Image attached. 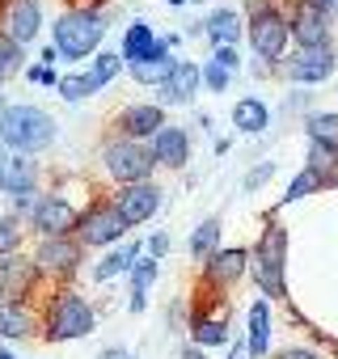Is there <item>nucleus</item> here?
Listing matches in <instances>:
<instances>
[{
	"instance_id": "nucleus-1",
	"label": "nucleus",
	"mask_w": 338,
	"mask_h": 359,
	"mask_svg": "<svg viewBox=\"0 0 338 359\" xmlns=\"http://www.w3.org/2000/svg\"><path fill=\"white\" fill-rule=\"evenodd\" d=\"M43 338L47 342H76V338H89L93 325H97V313L93 304L68 283V287H51L47 300H43Z\"/></svg>"
},
{
	"instance_id": "nucleus-2",
	"label": "nucleus",
	"mask_w": 338,
	"mask_h": 359,
	"mask_svg": "<svg viewBox=\"0 0 338 359\" xmlns=\"http://www.w3.org/2000/svg\"><path fill=\"white\" fill-rule=\"evenodd\" d=\"M283 271H288V229H283L275 216H266V229H262L258 245H250V275H254L258 292H262L271 304H275V300H288V279H283Z\"/></svg>"
},
{
	"instance_id": "nucleus-3",
	"label": "nucleus",
	"mask_w": 338,
	"mask_h": 359,
	"mask_svg": "<svg viewBox=\"0 0 338 359\" xmlns=\"http://www.w3.org/2000/svg\"><path fill=\"white\" fill-rule=\"evenodd\" d=\"M106 13L102 9H64L51 26V47L60 51V60H89L102 39H106Z\"/></svg>"
},
{
	"instance_id": "nucleus-4",
	"label": "nucleus",
	"mask_w": 338,
	"mask_h": 359,
	"mask_svg": "<svg viewBox=\"0 0 338 359\" xmlns=\"http://www.w3.org/2000/svg\"><path fill=\"white\" fill-rule=\"evenodd\" d=\"M229 317H233V300H229V292H216V287L199 283L195 296H191V330H187L191 342L203 346V351L233 342V325H229Z\"/></svg>"
},
{
	"instance_id": "nucleus-5",
	"label": "nucleus",
	"mask_w": 338,
	"mask_h": 359,
	"mask_svg": "<svg viewBox=\"0 0 338 359\" xmlns=\"http://www.w3.org/2000/svg\"><path fill=\"white\" fill-rule=\"evenodd\" d=\"M55 135H60L55 118H51L43 106H34V102L9 106V110H5V123H0V144L22 148V152H34V156L47 152V148L55 144Z\"/></svg>"
},
{
	"instance_id": "nucleus-6",
	"label": "nucleus",
	"mask_w": 338,
	"mask_h": 359,
	"mask_svg": "<svg viewBox=\"0 0 338 359\" xmlns=\"http://www.w3.org/2000/svg\"><path fill=\"white\" fill-rule=\"evenodd\" d=\"M102 165H106V173L114 177L119 187L152 182V173H156L152 148L140 144V140H127V135H106L102 140Z\"/></svg>"
},
{
	"instance_id": "nucleus-7",
	"label": "nucleus",
	"mask_w": 338,
	"mask_h": 359,
	"mask_svg": "<svg viewBox=\"0 0 338 359\" xmlns=\"http://www.w3.org/2000/svg\"><path fill=\"white\" fill-rule=\"evenodd\" d=\"M34 262L51 287H68L76 279V271L85 266V245H81V237H39Z\"/></svg>"
},
{
	"instance_id": "nucleus-8",
	"label": "nucleus",
	"mask_w": 338,
	"mask_h": 359,
	"mask_svg": "<svg viewBox=\"0 0 338 359\" xmlns=\"http://www.w3.org/2000/svg\"><path fill=\"white\" fill-rule=\"evenodd\" d=\"M127 229L131 224L119 216L114 199H89L85 203V216L76 224V237H81L85 250H114V245H123Z\"/></svg>"
},
{
	"instance_id": "nucleus-9",
	"label": "nucleus",
	"mask_w": 338,
	"mask_h": 359,
	"mask_svg": "<svg viewBox=\"0 0 338 359\" xmlns=\"http://www.w3.org/2000/svg\"><path fill=\"white\" fill-rule=\"evenodd\" d=\"M245 39H250V47H254V55H258L266 68H275V64L288 60V47H292V18H288L283 9H271V13L245 22Z\"/></svg>"
},
{
	"instance_id": "nucleus-10",
	"label": "nucleus",
	"mask_w": 338,
	"mask_h": 359,
	"mask_svg": "<svg viewBox=\"0 0 338 359\" xmlns=\"http://www.w3.org/2000/svg\"><path fill=\"white\" fill-rule=\"evenodd\" d=\"M43 283H47V279H43L34 254H30V258H26V254H5V258H0V300L26 304Z\"/></svg>"
},
{
	"instance_id": "nucleus-11",
	"label": "nucleus",
	"mask_w": 338,
	"mask_h": 359,
	"mask_svg": "<svg viewBox=\"0 0 338 359\" xmlns=\"http://www.w3.org/2000/svg\"><path fill=\"white\" fill-rule=\"evenodd\" d=\"M39 182H43V165L34 161V152L0 144V191L18 199V195L39 191Z\"/></svg>"
},
{
	"instance_id": "nucleus-12",
	"label": "nucleus",
	"mask_w": 338,
	"mask_h": 359,
	"mask_svg": "<svg viewBox=\"0 0 338 359\" xmlns=\"http://www.w3.org/2000/svg\"><path fill=\"white\" fill-rule=\"evenodd\" d=\"M81 216H85V208H76L68 195L47 191L43 203H39V212H34V224H30V229H34L39 237H76Z\"/></svg>"
},
{
	"instance_id": "nucleus-13",
	"label": "nucleus",
	"mask_w": 338,
	"mask_h": 359,
	"mask_svg": "<svg viewBox=\"0 0 338 359\" xmlns=\"http://www.w3.org/2000/svg\"><path fill=\"white\" fill-rule=\"evenodd\" d=\"M169 127L165 123V106L161 102H131L114 114L110 123V135H127V140H140V144H152V135Z\"/></svg>"
},
{
	"instance_id": "nucleus-14",
	"label": "nucleus",
	"mask_w": 338,
	"mask_h": 359,
	"mask_svg": "<svg viewBox=\"0 0 338 359\" xmlns=\"http://www.w3.org/2000/svg\"><path fill=\"white\" fill-rule=\"evenodd\" d=\"M292 43H296V51H313V47H334V26H330V13L325 9H317V5H309V0H296L292 5Z\"/></svg>"
},
{
	"instance_id": "nucleus-15",
	"label": "nucleus",
	"mask_w": 338,
	"mask_h": 359,
	"mask_svg": "<svg viewBox=\"0 0 338 359\" xmlns=\"http://www.w3.org/2000/svg\"><path fill=\"white\" fill-rule=\"evenodd\" d=\"M245 275H250V250L245 245H224L212 262L199 266V283H208L216 292H233Z\"/></svg>"
},
{
	"instance_id": "nucleus-16",
	"label": "nucleus",
	"mask_w": 338,
	"mask_h": 359,
	"mask_svg": "<svg viewBox=\"0 0 338 359\" xmlns=\"http://www.w3.org/2000/svg\"><path fill=\"white\" fill-rule=\"evenodd\" d=\"M0 34L13 39L18 47H30L43 34V0H9L0 9Z\"/></svg>"
},
{
	"instance_id": "nucleus-17",
	"label": "nucleus",
	"mask_w": 338,
	"mask_h": 359,
	"mask_svg": "<svg viewBox=\"0 0 338 359\" xmlns=\"http://www.w3.org/2000/svg\"><path fill=\"white\" fill-rule=\"evenodd\" d=\"M114 208H119V216L135 229V224H148L156 212H161V203H165V191L156 187V182H135V187H119L114 195Z\"/></svg>"
},
{
	"instance_id": "nucleus-18",
	"label": "nucleus",
	"mask_w": 338,
	"mask_h": 359,
	"mask_svg": "<svg viewBox=\"0 0 338 359\" xmlns=\"http://www.w3.org/2000/svg\"><path fill=\"white\" fill-rule=\"evenodd\" d=\"M334 64H338L334 47H313V51H296L292 60H283L279 72L296 85H321V81L334 76Z\"/></svg>"
},
{
	"instance_id": "nucleus-19",
	"label": "nucleus",
	"mask_w": 338,
	"mask_h": 359,
	"mask_svg": "<svg viewBox=\"0 0 338 359\" xmlns=\"http://www.w3.org/2000/svg\"><path fill=\"white\" fill-rule=\"evenodd\" d=\"M152 161H156V169H187V161H191V135H187V127H161L156 135H152Z\"/></svg>"
},
{
	"instance_id": "nucleus-20",
	"label": "nucleus",
	"mask_w": 338,
	"mask_h": 359,
	"mask_svg": "<svg viewBox=\"0 0 338 359\" xmlns=\"http://www.w3.org/2000/svg\"><path fill=\"white\" fill-rule=\"evenodd\" d=\"M199 85H203V64H195V60H178L174 76H169V81L156 89V93H161V106H191L195 93H199Z\"/></svg>"
},
{
	"instance_id": "nucleus-21",
	"label": "nucleus",
	"mask_w": 338,
	"mask_h": 359,
	"mask_svg": "<svg viewBox=\"0 0 338 359\" xmlns=\"http://www.w3.org/2000/svg\"><path fill=\"white\" fill-rule=\"evenodd\" d=\"M144 254H148V245H144L140 237H135V241H123V245L106 250V254H102V258H97V262L89 266V275H93L97 283H110V279H119L123 271H131V266H135V262H140Z\"/></svg>"
},
{
	"instance_id": "nucleus-22",
	"label": "nucleus",
	"mask_w": 338,
	"mask_h": 359,
	"mask_svg": "<svg viewBox=\"0 0 338 359\" xmlns=\"http://www.w3.org/2000/svg\"><path fill=\"white\" fill-rule=\"evenodd\" d=\"M34 334H43V321L30 313V304L0 300V342H22V338H34Z\"/></svg>"
},
{
	"instance_id": "nucleus-23",
	"label": "nucleus",
	"mask_w": 338,
	"mask_h": 359,
	"mask_svg": "<svg viewBox=\"0 0 338 359\" xmlns=\"http://www.w3.org/2000/svg\"><path fill=\"white\" fill-rule=\"evenodd\" d=\"M245 342H250V351H254V359H271V334H275V317H271V300L266 296H258L254 304H250V313H245Z\"/></svg>"
},
{
	"instance_id": "nucleus-24",
	"label": "nucleus",
	"mask_w": 338,
	"mask_h": 359,
	"mask_svg": "<svg viewBox=\"0 0 338 359\" xmlns=\"http://www.w3.org/2000/svg\"><path fill=\"white\" fill-rule=\"evenodd\" d=\"M203 34H208L212 51H216V47H241L245 18H241L237 9H212V13H208V22H203Z\"/></svg>"
},
{
	"instance_id": "nucleus-25",
	"label": "nucleus",
	"mask_w": 338,
	"mask_h": 359,
	"mask_svg": "<svg viewBox=\"0 0 338 359\" xmlns=\"http://www.w3.org/2000/svg\"><path fill=\"white\" fill-rule=\"evenodd\" d=\"M220 233H224V224H220V216H208V220H199L195 224V233H191V241H187V250H191V262H212L224 245H220Z\"/></svg>"
},
{
	"instance_id": "nucleus-26",
	"label": "nucleus",
	"mask_w": 338,
	"mask_h": 359,
	"mask_svg": "<svg viewBox=\"0 0 338 359\" xmlns=\"http://www.w3.org/2000/svg\"><path fill=\"white\" fill-rule=\"evenodd\" d=\"M233 127H237L241 135H262V131L271 127V106H266L262 97H237V106H233Z\"/></svg>"
},
{
	"instance_id": "nucleus-27",
	"label": "nucleus",
	"mask_w": 338,
	"mask_h": 359,
	"mask_svg": "<svg viewBox=\"0 0 338 359\" xmlns=\"http://www.w3.org/2000/svg\"><path fill=\"white\" fill-rule=\"evenodd\" d=\"M152 51H156V34H152V26H148V22H131V26L123 30V47H119L123 64L131 68V64L148 60Z\"/></svg>"
},
{
	"instance_id": "nucleus-28",
	"label": "nucleus",
	"mask_w": 338,
	"mask_h": 359,
	"mask_svg": "<svg viewBox=\"0 0 338 359\" xmlns=\"http://www.w3.org/2000/svg\"><path fill=\"white\" fill-rule=\"evenodd\" d=\"M330 187H338V182H330L325 173H317L313 165H304V169L292 177V187L279 195V208H288V203H300L304 195H317V191H330Z\"/></svg>"
},
{
	"instance_id": "nucleus-29",
	"label": "nucleus",
	"mask_w": 338,
	"mask_h": 359,
	"mask_svg": "<svg viewBox=\"0 0 338 359\" xmlns=\"http://www.w3.org/2000/svg\"><path fill=\"white\" fill-rule=\"evenodd\" d=\"M304 135L309 144H325V148H338V110H317L304 118Z\"/></svg>"
},
{
	"instance_id": "nucleus-30",
	"label": "nucleus",
	"mask_w": 338,
	"mask_h": 359,
	"mask_svg": "<svg viewBox=\"0 0 338 359\" xmlns=\"http://www.w3.org/2000/svg\"><path fill=\"white\" fill-rule=\"evenodd\" d=\"M60 97L64 102H85V97H93V93H102L97 85H93V76L89 72H68V76H60Z\"/></svg>"
},
{
	"instance_id": "nucleus-31",
	"label": "nucleus",
	"mask_w": 338,
	"mask_h": 359,
	"mask_svg": "<svg viewBox=\"0 0 338 359\" xmlns=\"http://www.w3.org/2000/svg\"><path fill=\"white\" fill-rule=\"evenodd\" d=\"M26 245V224L9 212V216H0V258L5 254H22Z\"/></svg>"
},
{
	"instance_id": "nucleus-32",
	"label": "nucleus",
	"mask_w": 338,
	"mask_h": 359,
	"mask_svg": "<svg viewBox=\"0 0 338 359\" xmlns=\"http://www.w3.org/2000/svg\"><path fill=\"white\" fill-rule=\"evenodd\" d=\"M123 68H127V64H123V55H119V51H102V55L89 64V76H93V85H97V89H106Z\"/></svg>"
},
{
	"instance_id": "nucleus-33",
	"label": "nucleus",
	"mask_w": 338,
	"mask_h": 359,
	"mask_svg": "<svg viewBox=\"0 0 338 359\" xmlns=\"http://www.w3.org/2000/svg\"><path fill=\"white\" fill-rule=\"evenodd\" d=\"M304 165H313L317 173H325V177H330V182H338V148L309 144V152H304Z\"/></svg>"
},
{
	"instance_id": "nucleus-34",
	"label": "nucleus",
	"mask_w": 338,
	"mask_h": 359,
	"mask_svg": "<svg viewBox=\"0 0 338 359\" xmlns=\"http://www.w3.org/2000/svg\"><path fill=\"white\" fill-rule=\"evenodd\" d=\"M156 275H161V258L144 254V258L131 266V292H144V296H148V287L156 283Z\"/></svg>"
},
{
	"instance_id": "nucleus-35",
	"label": "nucleus",
	"mask_w": 338,
	"mask_h": 359,
	"mask_svg": "<svg viewBox=\"0 0 338 359\" xmlns=\"http://www.w3.org/2000/svg\"><path fill=\"white\" fill-rule=\"evenodd\" d=\"M203 85H208L212 93H229V85H233V72H229V68H220L216 60H203Z\"/></svg>"
},
{
	"instance_id": "nucleus-36",
	"label": "nucleus",
	"mask_w": 338,
	"mask_h": 359,
	"mask_svg": "<svg viewBox=\"0 0 338 359\" xmlns=\"http://www.w3.org/2000/svg\"><path fill=\"white\" fill-rule=\"evenodd\" d=\"M271 177H275V161H258V165H254V169L245 173V182H241V187H245V191L254 195V191H262V187L271 182Z\"/></svg>"
},
{
	"instance_id": "nucleus-37",
	"label": "nucleus",
	"mask_w": 338,
	"mask_h": 359,
	"mask_svg": "<svg viewBox=\"0 0 338 359\" xmlns=\"http://www.w3.org/2000/svg\"><path fill=\"white\" fill-rule=\"evenodd\" d=\"M212 60H216L220 68H229L233 76L241 72V47H216V51H212Z\"/></svg>"
},
{
	"instance_id": "nucleus-38",
	"label": "nucleus",
	"mask_w": 338,
	"mask_h": 359,
	"mask_svg": "<svg viewBox=\"0 0 338 359\" xmlns=\"http://www.w3.org/2000/svg\"><path fill=\"white\" fill-rule=\"evenodd\" d=\"M169 250H174L169 233H152V237H148V254H152V258H161V262H165V254H169Z\"/></svg>"
},
{
	"instance_id": "nucleus-39",
	"label": "nucleus",
	"mask_w": 338,
	"mask_h": 359,
	"mask_svg": "<svg viewBox=\"0 0 338 359\" xmlns=\"http://www.w3.org/2000/svg\"><path fill=\"white\" fill-rule=\"evenodd\" d=\"M26 76H30L34 85H60L55 68H47V64H34V68H26Z\"/></svg>"
},
{
	"instance_id": "nucleus-40",
	"label": "nucleus",
	"mask_w": 338,
	"mask_h": 359,
	"mask_svg": "<svg viewBox=\"0 0 338 359\" xmlns=\"http://www.w3.org/2000/svg\"><path fill=\"white\" fill-rule=\"evenodd\" d=\"M271 9H279V0H245V22H254V18H262Z\"/></svg>"
},
{
	"instance_id": "nucleus-41",
	"label": "nucleus",
	"mask_w": 338,
	"mask_h": 359,
	"mask_svg": "<svg viewBox=\"0 0 338 359\" xmlns=\"http://www.w3.org/2000/svg\"><path fill=\"white\" fill-rule=\"evenodd\" d=\"M275 359H321V351L317 346H283Z\"/></svg>"
},
{
	"instance_id": "nucleus-42",
	"label": "nucleus",
	"mask_w": 338,
	"mask_h": 359,
	"mask_svg": "<svg viewBox=\"0 0 338 359\" xmlns=\"http://www.w3.org/2000/svg\"><path fill=\"white\" fill-rule=\"evenodd\" d=\"M178 359H212V355H208L203 346H195V342H187V346L178 351Z\"/></svg>"
},
{
	"instance_id": "nucleus-43",
	"label": "nucleus",
	"mask_w": 338,
	"mask_h": 359,
	"mask_svg": "<svg viewBox=\"0 0 338 359\" xmlns=\"http://www.w3.org/2000/svg\"><path fill=\"white\" fill-rule=\"evenodd\" d=\"M127 309H131V313H144V309H148V296H144V292H131V296H127Z\"/></svg>"
},
{
	"instance_id": "nucleus-44",
	"label": "nucleus",
	"mask_w": 338,
	"mask_h": 359,
	"mask_svg": "<svg viewBox=\"0 0 338 359\" xmlns=\"http://www.w3.org/2000/svg\"><path fill=\"white\" fill-rule=\"evenodd\" d=\"M97 359H135V355H131L127 346H106V351H102Z\"/></svg>"
},
{
	"instance_id": "nucleus-45",
	"label": "nucleus",
	"mask_w": 338,
	"mask_h": 359,
	"mask_svg": "<svg viewBox=\"0 0 338 359\" xmlns=\"http://www.w3.org/2000/svg\"><path fill=\"white\" fill-rule=\"evenodd\" d=\"M229 359H254V351H250V342L241 338V342H233V351H229Z\"/></svg>"
},
{
	"instance_id": "nucleus-46",
	"label": "nucleus",
	"mask_w": 338,
	"mask_h": 359,
	"mask_svg": "<svg viewBox=\"0 0 338 359\" xmlns=\"http://www.w3.org/2000/svg\"><path fill=\"white\" fill-rule=\"evenodd\" d=\"M309 5H317V9H325V13H330V18H334V13H338V0H309Z\"/></svg>"
},
{
	"instance_id": "nucleus-47",
	"label": "nucleus",
	"mask_w": 338,
	"mask_h": 359,
	"mask_svg": "<svg viewBox=\"0 0 338 359\" xmlns=\"http://www.w3.org/2000/svg\"><path fill=\"white\" fill-rule=\"evenodd\" d=\"M43 64H47V68H51V64H60V51H55V47H47V51H43Z\"/></svg>"
},
{
	"instance_id": "nucleus-48",
	"label": "nucleus",
	"mask_w": 338,
	"mask_h": 359,
	"mask_svg": "<svg viewBox=\"0 0 338 359\" xmlns=\"http://www.w3.org/2000/svg\"><path fill=\"white\" fill-rule=\"evenodd\" d=\"M5 81H9V64H5V55H0V89H5Z\"/></svg>"
},
{
	"instance_id": "nucleus-49",
	"label": "nucleus",
	"mask_w": 338,
	"mask_h": 359,
	"mask_svg": "<svg viewBox=\"0 0 338 359\" xmlns=\"http://www.w3.org/2000/svg\"><path fill=\"white\" fill-rule=\"evenodd\" d=\"M5 110H9V102H5V89H0V123H5Z\"/></svg>"
},
{
	"instance_id": "nucleus-50",
	"label": "nucleus",
	"mask_w": 338,
	"mask_h": 359,
	"mask_svg": "<svg viewBox=\"0 0 338 359\" xmlns=\"http://www.w3.org/2000/svg\"><path fill=\"white\" fill-rule=\"evenodd\" d=\"M0 359H18V355H13V351H9L5 342H0Z\"/></svg>"
},
{
	"instance_id": "nucleus-51",
	"label": "nucleus",
	"mask_w": 338,
	"mask_h": 359,
	"mask_svg": "<svg viewBox=\"0 0 338 359\" xmlns=\"http://www.w3.org/2000/svg\"><path fill=\"white\" fill-rule=\"evenodd\" d=\"M68 9H85V0H72V5H68Z\"/></svg>"
},
{
	"instance_id": "nucleus-52",
	"label": "nucleus",
	"mask_w": 338,
	"mask_h": 359,
	"mask_svg": "<svg viewBox=\"0 0 338 359\" xmlns=\"http://www.w3.org/2000/svg\"><path fill=\"white\" fill-rule=\"evenodd\" d=\"M165 5H187V0H165Z\"/></svg>"
},
{
	"instance_id": "nucleus-53",
	"label": "nucleus",
	"mask_w": 338,
	"mask_h": 359,
	"mask_svg": "<svg viewBox=\"0 0 338 359\" xmlns=\"http://www.w3.org/2000/svg\"><path fill=\"white\" fill-rule=\"evenodd\" d=\"M187 5H203V0H187Z\"/></svg>"
}]
</instances>
